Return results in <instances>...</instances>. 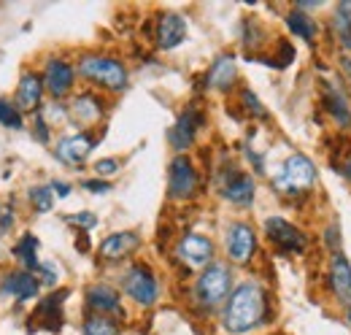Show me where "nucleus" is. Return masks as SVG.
<instances>
[{"label":"nucleus","instance_id":"f257e3e1","mask_svg":"<svg viewBox=\"0 0 351 335\" xmlns=\"http://www.w3.org/2000/svg\"><path fill=\"white\" fill-rule=\"evenodd\" d=\"M270 294L260 281H243L227 297L221 308V327L230 335H246L267 325Z\"/></svg>","mask_w":351,"mask_h":335},{"label":"nucleus","instance_id":"f03ea898","mask_svg":"<svg viewBox=\"0 0 351 335\" xmlns=\"http://www.w3.org/2000/svg\"><path fill=\"white\" fill-rule=\"evenodd\" d=\"M316 181H319V170L313 165V160L303 152L289 154L284 165L278 168V173L273 176V187L284 198H303L316 187Z\"/></svg>","mask_w":351,"mask_h":335},{"label":"nucleus","instance_id":"7ed1b4c3","mask_svg":"<svg viewBox=\"0 0 351 335\" xmlns=\"http://www.w3.org/2000/svg\"><path fill=\"white\" fill-rule=\"evenodd\" d=\"M89 84H95L97 89H106V92H122L128 89V68L122 60L111 57V54H84L79 60V68H76Z\"/></svg>","mask_w":351,"mask_h":335},{"label":"nucleus","instance_id":"20e7f679","mask_svg":"<svg viewBox=\"0 0 351 335\" xmlns=\"http://www.w3.org/2000/svg\"><path fill=\"white\" fill-rule=\"evenodd\" d=\"M232 290V270L224 262H211L206 270H200L197 281H195V300L200 308L214 311L230 297Z\"/></svg>","mask_w":351,"mask_h":335},{"label":"nucleus","instance_id":"39448f33","mask_svg":"<svg viewBox=\"0 0 351 335\" xmlns=\"http://www.w3.org/2000/svg\"><path fill=\"white\" fill-rule=\"evenodd\" d=\"M200 192V170L197 165L186 157V154H176L168 165V198L186 203L195 200Z\"/></svg>","mask_w":351,"mask_h":335},{"label":"nucleus","instance_id":"423d86ee","mask_svg":"<svg viewBox=\"0 0 351 335\" xmlns=\"http://www.w3.org/2000/svg\"><path fill=\"white\" fill-rule=\"evenodd\" d=\"M265 238L270 241V246L284 254V257H292V254H306L308 249V235L292 222H287L284 216H267L263 224Z\"/></svg>","mask_w":351,"mask_h":335},{"label":"nucleus","instance_id":"0eeeda50","mask_svg":"<svg viewBox=\"0 0 351 335\" xmlns=\"http://www.w3.org/2000/svg\"><path fill=\"white\" fill-rule=\"evenodd\" d=\"M122 287H125L128 297L141 308H152L160 300V281H157L154 270L146 262H132L125 270Z\"/></svg>","mask_w":351,"mask_h":335},{"label":"nucleus","instance_id":"6e6552de","mask_svg":"<svg viewBox=\"0 0 351 335\" xmlns=\"http://www.w3.org/2000/svg\"><path fill=\"white\" fill-rule=\"evenodd\" d=\"M203 125H206V111H203L200 106L189 103V106L178 114L176 125L168 130V143L173 146L176 154H186V149H192V143H195L197 132L203 130Z\"/></svg>","mask_w":351,"mask_h":335},{"label":"nucleus","instance_id":"1a4fd4ad","mask_svg":"<svg viewBox=\"0 0 351 335\" xmlns=\"http://www.w3.org/2000/svg\"><path fill=\"white\" fill-rule=\"evenodd\" d=\"M224 249L230 262L235 265H249L257 254V233L249 222H232L227 227V235H224Z\"/></svg>","mask_w":351,"mask_h":335},{"label":"nucleus","instance_id":"9d476101","mask_svg":"<svg viewBox=\"0 0 351 335\" xmlns=\"http://www.w3.org/2000/svg\"><path fill=\"white\" fill-rule=\"evenodd\" d=\"M319 103H322L324 114L338 125V130H349L351 127V100L341 84L330 82V79H322V82H319Z\"/></svg>","mask_w":351,"mask_h":335},{"label":"nucleus","instance_id":"9b49d317","mask_svg":"<svg viewBox=\"0 0 351 335\" xmlns=\"http://www.w3.org/2000/svg\"><path fill=\"white\" fill-rule=\"evenodd\" d=\"M176 257L192 270H206L214 259V241L200 233H186L176 244Z\"/></svg>","mask_w":351,"mask_h":335},{"label":"nucleus","instance_id":"f8f14e48","mask_svg":"<svg viewBox=\"0 0 351 335\" xmlns=\"http://www.w3.org/2000/svg\"><path fill=\"white\" fill-rule=\"evenodd\" d=\"M221 198L232 206H252L254 203V192H257V184H254V176H249L246 170H238V168H230L224 176H221Z\"/></svg>","mask_w":351,"mask_h":335},{"label":"nucleus","instance_id":"ddd939ff","mask_svg":"<svg viewBox=\"0 0 351 335\" xmlns=\"http://www.w3.org/2000/svg\"><path fill=\"white\" fill-rule=\"evenodd\" d=\"M106 97L103 95H97V92H79V95H73V100L68 103V117L76 122V125L82 127H92L97 125L103 117H106Z\"/></svg>","mask_w":351,"mask_h":335},{"label":"nucleus","instance_id":"4468645a","mask_svg":"<svg viewBox=\"0 0 351 335\" xmlns=\"http://www.w3.org/2000/svg\"><path fill=\"white\" fill-rule=\"evenodd\" d=\"M327 290L341 305H346V308L351 305V262L343 251H332V257H330Z\"/></svg>","mask_w":351,"mask_h":335},{"label":"nucleus","instance_id":"2eb2a0df","mask_svg":"<svg viewBox=\"0 0 351 335\" xmlns=\"http://www.w3.org/2000/svg\"><path fill=\"white\" fill-rule=\"evenodd\" d=\"M73 84H76V68H73L68 60H62V57H51V60L44 65V86L54 100L71 95Z\"/></svg>","mask_w":351,"mask_h":335},{"label":"nucleus","instance_id":"dca6fc26","mask_svg":"<svg viewBox=\"0 0 351 335\" xmlns=\"http://www.w3.org/2000/svg\"><path fill=\"white\" fill-rule=\"evenodd\" d=\"M95 143H97V138H95L92 132H87V130L73 132V135H65V138L57 141L54 157H57L60 163H65V165H82L89 154H92Z\"/></svg>","mask_w":351,"mask_h":335},{"label":"nucleus","instance_id":"f3484780","mask_svg":"<svg viewBox=\"0 0 351 335\" xmlns=\"http://www.w3.org/2000/svg\"><path fill=\"white\" fill-rule=\"evenodd\" d=\"M68 294H71L68 290H60V292H51V294H46L44 300H38V305H36V311H33V316H30V322H36V325L27 327V330L44 327V330L57 333V330L62 327V303H65Z\"/></svg>","mask_w":351,"mask_h":335},{"label":"nucleus","instance_id":"a211bd4d","mask_svg":"<svg viewBox=\"0 0 351 335\" xmlns=\"http://www.w3.org/2000/svg\"><path fill=\"white\" fill-rule=\"evenodd\" d=\"M184 38H186V19L181 14L165 11V14L157 16V25H154V43H157V49L171 51Z\"/></svg>","mask_w":351,"mask_h":335},{"label":"nucleus","instance_id":"6ab92c4d","mask_svg":"<svg viewBox=\"0 0 351 335\" xmlns=\"http://www.w3.org/2000/svg\"><path fill=\"white\" fill-rule=\"evenodd\" d=\"M84 297H87L89 311H95L100 316H125L122 297H119V292L114 287H108V284H92V287H87Z\"/></svg>","mask_w":351,"mask_h":335},{"label":"nucleus","instance_id":"aec40b11","mask_svg":"<svg viewBox=\"0 0 351 335\" xmlns=\"http://www.w3.org/2000/svg\"><path fill=\"white\" fill-rule=\"evenodd\" d=\"M38 290H41V279L30 270H16L3 279V294L14 297L16 303H30L33 297H38Z\"/></svg>","mask_w":351,"mask_h":335},{"label":"nucleus","instance_id":"412c9836","mask_svg":"<svg viewBox=\"0 0 351 335\" xmlns=\"http://www.w3.org/2000/svg\"><path fill=\"white\" fill-rule=\"evenodd\" d=\"M44 76L27 71L22 73L16 86V108L19 111H41V97H44Z\"/></svg>","mask_w":351,"mask_h":335},{"label":"nucleus","instance_id":"4be33fe9","mask_svg":"<svg viewBox=\"0 0 351 335\" xmlns=\"http://www.w3.org/2000/svg\"><path fill=\"white\" fill-rule=\"evenodd\" d=\"M141 246V235L135 230H122V233H111L103 244H100V257L103 259H122Z\"/></svg>","mask_w":351,"mask_h":335},{"label":"nucleus","instance_id":"5701e85b","mask_svg":"<svg viewBox=\"0 0 351 335\" xmlns=\"http://www.w3.org/2000/svg\"><path fill=\"white\" fill-rule=\"evenodd\" d=\"M238 82V68H235V60L230 57V54H221L214 60V65L208 68V73H206V84L211 86V89H219V92H227V89H232Z\"/></svg>","mask_w":351,"mask_h":335},{"label":"nucleus","instance_id":"b1692460","mask_svg":"<svg viewBox=\"0 0 351 335\" xmlns=\"http://www.w3.org/2000/svg\"><path fill=\"white\" fill-rule=\"evenodd\" d=\"M284 22H287V27H289V33L292 36H298V38H303L306 43H316L319 38V22L311 16V14H303V11H289L287 16H284Z\"/></svg>","mask_w":351,"mask_h":335},{"label":"nucleus","instance_id":"393cba45","mask_svg":"<svg viewBox=\"0 0 351 335\" xmlns=\"http://www.w3.org/2000/svg\"><path fill=\"white\" fill-rule=\"evenodd\" d=\"M332 36L343 51H351V0H341L332 14Z\"/></svg>","mask_w":351,"mask_h":335},{"label":"nucleus","instance_id":"a878e982","mask_svg":"<svg viewBox=\"0 0 351 335\" xmlns=\"http://www.w3.org/2000/svg\"><path fill=\"white\" fill-rule=\"evenodd\" d=\"M241 33H243V46L249 49L246 51V57H260V51L265 49V38H267V33H265V27L260 25V19L257 16H246L243 22H241Z\"/></svg>","mask_w":351,"mask_h":335},{"label":"nucleus","instance_id":"bb28decb","mask_svg":"<svg viewBox=\"0 0 351 335\" xmlns=\"http://www.w3.org/2000/svg\"><path fill=\"white\" fill-rule=\"evenodd\" d=\"M36 251H38V238L27 233V235H22V238L16 241V246H14V257H19V259H22L25 270H30V273H38L41 262H38Z\"/></svg>","mask_w":351,"mask_h":335},{"label":"nucleus","instance_id":"cd10ccee","mask_svg":"<svg viewBox=\"0 0 351 335\" xmlns=\"http://www.w3.org/2000/svg\"><path fill=\"white\" fill-rule=\"evenodd\" d=\"M82 335H119V325L111 316L92 314V316L84 319V325H82Z\"/></svg>","mask_w":351,"mask_h":335},{"label":"nucleus","instance_id":"c85d7f7f","mask_svg":"<svg viewBox=\"0 0 351 335\" xmlns=\"http://www.w3.org/2000/svg\"><path fill=\"white\" fill-rule=\"evenodd\" d=\"M241 103H243V111H246L252 119H263V122H267V119H270L267 108L260 103V97H257V95H254L249 86H241Z\"/></svg>","mask_w":351,"mask_h":335},{"label":"nucleus","instance_id":"c756f323","mask_svg":"<svg viewBox=\"0 0 351 335\" xmlns=\"http://www.w3.org/2000/svg\"><path fill=\"white\" fill-rule=\"evenodd\" d=\"M27 198H30L33 209L38 211V213H46V211H51V206H54V192H51L49 184L46 187H30L27 189Z\"/></svg>","mask_w":351,"mask_h":335},{"label":"nucleus","instance_id":"7c9ffc66","mask_svg":"<svg viewBox=\"0 0 351 335\" xmlns=\"http://www.w3.org/2000/svg\"><path fill=\"white\" fill-rule=\"evenodd\" d=\"M0 125H3V127H11V130H22V127H25L22 111L16 108V103L0 100Z\"/></svg>","mask_w":351,"mask_h":335},{"label":"nucleus","instance_id":"2f4dec72","mask_svg":"<svg viewBox=\"0 0 351 335\" xmlns=\"http://www.w3.org/2000/svg\"><path fill=\"white\" fill-rule=\"evenodd\" d=\"M270 62H273V68H278V71L289 68V65L295 62V46H292L289 41H284V38H278V43H276V54L270 57Z\"/></svg>","mask_w":351,"mask_h":335},{"label":"nucleus","instance_id":"473e14b6","mask_svg":"<svg viewBox=\"0 0 351 335\" xmlns=\"http://www.w3.org/2000/svg\"><path fill=\"white\" fill-rule=\"evenodd\" d=\"M119 170H122V163H119L117 157H103V160L95 163L97 178H108V176H114V173H119Z\"/></svg>","mask_w":351,"mask_h":335},{"label":"nucleus","instance_id":"72a5a7b5","mask_svg":"<svg viewBox=\"0 0 351 335\" xmlns=\"http://www.w3.org/2000/svg\"><path fill=\"white\" fill-rule=\"evenodd\" d=\"M65 222H71V224L82 227L84 233H87V230H92V227H97V216H95L92 211H82V213H68V216H65Z\"/></svg>","mask_w":351,"mask_h":335},{"label":"nucleus","instance_id":"f704fd0d","mask_svg":"<svg viewBox=\"0 0 351 335\" xmlns=\"http://www.w3.org/2000/svg\"><path fill=\"white\" fill-rule=\"evenodd\" d=\"M33 135L41 141V143H49V138H51V127L46 122V117L41 111H36V119H33Z\"/></svg>","mask_w":351,"mask_h":335},{"label":"nucleus","instance_id":"c9c22d12","mask_svg":"<svg viewBox=\"0 0 351 335\" xmlns=\"http://www.w3.org/2000/svg\"><path fill=\"white\" fill-rule=\"evenodd\" d=\"M324 244L332 251H341V224L338 222H330V227L324 230Z\"/></svg>","mask_w":351,"mask_h":335},{"label":"nucleus","instance_id":"e433bc0d","mask_svg":"<svg viewBox=\"0 0 351 335\" xmlns=\"http://www.w3.org/2000/svg\"><path fill=\"white\" fill-rule=\"evenodd\" d=\"M82 187L87 189V192H95V195H103V192H111V181L108 178H84L82 181Z\"/></svg>","mask_w":351,"mask_h":335},{"label":"nucleus","instance_id":"4c0bfd02","mask_svg":"<svg viewBox=\"0 0 351 335\" xmlns=\"http://www.w3.org/2000/svg\"><path fill=\"white\" fill-rule=\"evenodd\" d=\"M38 273L44 276V279H41L44 284H49V287H54V284H57V270H54V265H49V262H41Z\"/></svg>","mask_w":351,"mask_h":335},{"label":"nucleus","instance_id":"58836bf2","mask_svg":"<svg viewBox=\"0 0 351 335\" xmlns=\"http://www.w3.org/2000/svg\"><path fill=\"white\" fill-rule=\"evenodd\" d=\"M49 187H51V192H54L57 198H68V195H71V184H65V181H51Z\"/></svg>","mask_w":351,"mask_h":335},{"label":"nucleus","instance_id":"ea45409f","mask_svg":"<svg viewBox=\"0 0 351 335\" xmlns=\"http://www.w3.org/2000/svg\"><path fill=\"white\" fill-rule=\"evenodd\" d=\"M76 249H79V251H89V238H87V233H79V238H76Z\"/></svg>","mask_w":351,"mask_h":335},{"label":"nucleus","instance_id":"a19ab883","mask_svg":"<svg viewBox=\"0 0 351 335\" xmlns=\"http://www.w3.org/2000/svg\"><path fill=\"white\" fill-rule=\"evenodd\" d=\"M338 173H341V176H343L346 181H351V154L346 157V163H343V165L338 168Z\"/></svg>","mask_w":351,"mask_h":335},{"label":"nucleus","instance_id":"79ce46f5","mask_svg":"<svg viewBox=\"0 0 351 335\" xmlns=\"http://www.w3.org/2000/svg\"><path fill=\"white\" fill-rule=\"evenodd\" d=\"M341 68H343V73L351 79V57H341Z\"/></svg>","mask_w":351,"mask_h":335},{"label":"nucleus","instance_id":"37998d69","mask_svg":"<svg viewBox=\"0 0 351 335\" xmlns=\"http://www.w3.org/2000/svg\"><path fill=\"white\" fill-rule=\"evenodd\" d=\"M346 322H349V325H351V305H349V308H346Z\"/></svg>","mask_w":351,"mask_h":335}]
</instances>
